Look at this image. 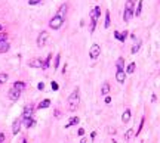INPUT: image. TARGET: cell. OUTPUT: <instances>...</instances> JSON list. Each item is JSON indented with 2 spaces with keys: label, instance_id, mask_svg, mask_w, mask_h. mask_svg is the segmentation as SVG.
<instances>
[{
  "label": "cell",
  "instance_id": "6da1fadb",
  "mask_svg": "<svg viewBox=\"0 0 160 143\" xmlns=\"http://www.w3.org/2000/svg\"><path fill=\"white\" fill-rule=\"evenodd\" d=\"M79 100H80V95H79V88H76L71 95L68 96V111H76L79 106Z\"/></svg>",
  "mask_w": 160,
  "mask_h": 143
},
{
  "label": "cell",
  "instance_id": "7a4b0ae2",
  "mask_svg": "<svg viewBox=\"0 0 160 143\" xmlns=\"http://www.w3.org/2000/svg\"><path fill=\"white\" fill-rule=\"evenodd\" d=\"M99 13H101V8L99 6H95L91 12V33H93L95 30V25H96V21L99 18Z\"/></svg>",
  "mask_w": 160,
  "mask_h": 143
},
{
  "label": "cell",
  "instance_id": "3957f363",
  "mask_svg": "<svg viewBox=\"0 0 160 143\" xmlns=\"http://www.w3.org/2000/svg\"><path fill=\"white\" fill-rule=\"evenodd\" d=\"M62 24H64V18L55 15V16L50 19V22H49V27H50L52 30H59V28L62 27Z\"/></svg>",
  "mask_w": 160,
  "mask_h": 143
},
{
  "label": "cell",
  "instance_id": "277c9868",
  "mask_svg": "<svg viewBox=\"0 0 160 143\" xmlns=\"http://www.w3.org/2000/svg\"><path fill=\"white\" fill-rule=\"evenodd\" d=\"M99 55H101V47H99V44H92L91 49H89V56H91V59H96Z\"/></svg>",
  "mask_w": 160,
  "mask_h": 143
},
{
  "label": "cell",
  "instance_id": "5b68a950",
  "mask_svg": "<svg viewBox=\"0 0 160 143\" xmlns=\"http://www.w3.org/2000/svg\"><path fill=\"white\" fill-rule=\"evenodd\" d=\"M47 37H49V34L46 33V31H42V33H40V35H39V38H37V46H39V47H43V46L46 44Z\"/></svg>",
  "mask_w": 160,
  "mask_h": 143
},
{
  "label": "cell",
  "instance_id": "8992f818",
  "mask_svg": "<svg viewBox=\"0 0 160 143\" xmlns=\"http://www.w3.org/2000/svg\"><path fill=\"white\" fill-rule=\"evenodd\" d=\"M19 96H21V91H18V90H15V88H11V90L8 91V98L11 100H18Z\"/></svg>",
  "mask_w": 160,
  "mask_h": 143
},
{
  "label": "cell",
  "instance_id": "52a82bcc",
  "mask_svg": "<svg viewBox=\"0 0 160 143\" xmlns=\"http://www.w3.org/2000/svg\"><path fill=\"white\" fill-rule=\"evenodd\" d=\"M33 112H34V108H33V105H27V106L24 108L23 117H24V118H31Z\"/></svg>",
  "mask_w": 160,
  "mask_h": 143
},
{
  "label": "cell",
  "instance_id": "ba28073f",
  "mask_svg": "<svg viewBox=\"0 0 160 143\" xmlns=\"http://www.w3.org/2000/svg\"><path fill=\"white\" fill-rule=\"evenodd\" d=\"M116 80H117L120 84H123L125 80H126V72L125 71H119V69H117V72H116Z\"/></svg>",
  "mask_w": 160,
  "mask_h": 143
},
{
  "label": "cell",
  "instance_id": "9c48e42d",
  "mask_svg": "<svg viewBox=\"0 0 160 143\" xmlns=\"http://www.w3.org/2000/svg\"><path fill=\"white\" fill-rule=\"evenodd\" d=\"M28 65L31 66V68H42L43 66V62H42V59H31L30 62H28Z\"/></svg>",
  "mask_w": 160,
  "mask_h": 143
},
{
  "label": "cell",
  "instance_id": "30bf717a",
  "mask_svg": "<svg viewBox=\"0 0 160 143\" xmlns=\"http://www.w3.org/2000/svg\"><path fill=\"white\" fill-rule=\"evenodd\" d=\"M21 130V120H15L13 121V125H12V133L13 134H18Z\"/></svg>",
  "mask_w": 160,
  "mask_h": 143
},
{
  "label": "cell",
  "instance_id": "8fae6325",
  "mask_svg": "<svg viewBox=\"0 0 160 143\" xmlns=\"http://www.w3.org/2000/svg\"><path fill=\"white\" fill-rule=\"evenodd\" d=\"M9 43L8 42H0V53H6L9 50Z\"/></svg>",
  "mask_w": 160,
  "mask_h": 143
},
{
  "label": "cell",
  "instance_id": "7c38bea8",
  "mask_svg": "<svg viewBox=\"0 0 160 143\" xmlns=\"http://www.w3.org/2000/svg\"><path fill=\"white\" fill-rule=\"evenodd\" d=\"M114 35H116V38H117V40H120V42H125L126 37H127V31H123V33H119V31H116Z\"/></svg>",
  "mask_w": 160,
  "mask_h": 143
},
{
  "label": "cell",
  "instance_id": "4fadbf2b",
  "mask_svg": "<svg viewBox=\"0 0 160 143\" xmlns=\"http://www.w3.org/2000/svg\"><path fill=\"white\" fill-rule=\"evenodd\" d=\"M12 88H15V90H18V91H24V88H25V83H23V81H16Z\"/></svg>",
  "mask_w": 160,
  "mask_h": 143
},
{
  "label": "cell",
  "instance_id": "5bb4252c",
  "mask_svg": "<svg viewBox=\"0 0 160 143\" xmlns=\"http://www.w3.org/2000/svg\"><path fill=\"white\" fill-rule=\"evenodd\" d=\"M79 117H73L71 120H70L67 124H65V128H68V127H71V125H76V124H79Z\"/></svg>",
  "mask_w": 160,
  "mask_h": 143
},
{
  "label": "cell",
  "instance_id": "9a60e30c",
  "mask_svg": "<svg viewBox=\"0 0 160 143\" xmlns=\"http://www.w3.org/2000/svg\"><path fill=\"white\" fill-rule=\"evenodd\" d=\"M50 106V100L49 99H45L43 102L39 103V109H45V108H49Z\"/></svg>",
  "mask_w": 160,
  "mask_h": 143
},
{
  "label": "cell",
  "instance_id": "2e32d148",
  "mask_svg": "<svg viewBox=\"0 0 160 143\" xmlns=\"http://www.w3.org/2000/svg\"><path fill=\"white\" fill-rule=\"evenodd\" d=\"M142 2H144V0H139V2H138V6H137V9L134 11V15H137V16L141 15V11H142Z\"/></svg>",
  "mask_w": 160,
  "mask_h": 143
},
{
  "label": "cell",
  "instance_id": "e0dca14e",
  "mask_svg": "<svg viewBox=\"0 0 160 143\" xmlns=\"http://www.w3.org/2000/svg\"><path fill=\"white\" fill-rule=\"evenodd\" d=\"M129 120H130V111L126 109L125 112H123V115H122V121H123V122H127Z\"/></svg>",
  "mask_w": 160,
  "mask_h": 143
},
{
  "label": "cell",
  "instance_id": "ac0fdd59",
  "mask_svg": "<svg viewBox=\"0 0 160 143\" xmlns=\"http://www.w3.org/2000/svg\"><path fill=\"white\" fill-rule=\"evenodd\" d=\"M65 12H67V5H62L61 8H59V11H58V16H61V18H64V15H65Z\"/></svg>",
  "mask_w": 160,
  "mask_h": 143
},
{
  "label": "cell",
  "instance_id": "d6986e66",
  "mask_svg": "<svg viewBox=\"0 0 160 143\" xmlns=\"http://www.w3.org/2000/svg\"><path fill=\"white\" fill-rule=\"evenodd\" d=\"M108 91H110V84H108V83H104L103 87H101V93L107 96V95H108Z\"/></svg>",
  "mask_w": 160,
  "mask_h": 143
},
{
  "label": "cell",
  "instance_id": "ffe728a7",
  "mask_svg": "<svg viewBox=\"0 0 160 143\" xmlns=\"http://www.w3.org/2000/svg\"><path fill=\"white\" fill-rule=\"evenodd\" d=\"M110 25H111V19H110V12L107 11V12H105V25H104V27H105V28H108Z\"/></svg>",
  "mask_w": 160,
  "mask_h": 143
},
{
  "label": "cell",
  "instance_id": "44dd1931",
  "mask_svg": "<svg viewBox=\"0 0 160 143\" xmlns=\"http://www.w3.org/2000/svg\"><path fill=\"white\" fill-rule=\"evenodd\" d=\"M50 58H52V53H49V55H47L46 61L43 62V66H42V69H47V68H49V62H50Z\"/></svg>",
  "mask_w": 160,
  "mask_h": 143
},
{
  "label": "cell",
  "instance_id": "7402d4cb",
  "mask_svg": "<svg viewBox=\"0 0 160 143\" xmlns=\"http://www.w3.org/2000/svg\"><path fill=\"white\" fill-rule=\"evenodd\" d=\"M24 121H25V127H33L34 125V120L33 118H24Z\"/></svg>",
  "mask_w": 160,
  "mask_h": 143
},
{
  "label": "cell",
  "instance_id": "603a6c76",
  "mask_svg": "<svg viewBox=\"0 0 160 143\" xmlns=\"http://www.w3.org/2000/svg\"><path fill=\"white\" fill-rule=\"evenodd\" d=\"M135 64H134V62H132V64H130V65L127 66V69H126V72H127V74H134V72H135Z\"/></svg>",
  "mask_w": 160,
  "mask_h": 143
},
{
  "label": "cell",
  "instance_id": "cb8c5ba5",
  "mask_svg": "<svg viewBox=\"0 0 160 143\" xmlns=\"http://www.w3.org/2000/svg\"><path fill=\"white\" fill-rule=\"evenodd\" d=\"M117 69L119 71H123V58H119V61H117Z\"/></svg>",
  "mask_w": 160,
  "mask_h": 143
},
{
  "label": "cell",
  "instance_id": "d4e9b609",
  "mask_svg": "<svg viewBox=\"0 0 160 143\" xmlns=\"http://www.w3.org/2000/svg\"><path fill=\"white\" fill-rule=\"evenodd\" d=\"M6 81H8V75H6V74H0V86L5 84Z\"/></svg>",
  "mask_w": 160,
  "mask_h": 143
},
{
  "label": "cell",
  "instance_id": "484cf974",
  "mask_svg": "<svg viewBox=\"0 0 160 143\" xmlns=\"http://www.w3.org/2000/svg\"><path fill=\"white\" fill-rule=\"evenodd\" d=\"M43 0H28V5L30 6H36V5H40Z\"/></svg>",
  "mask_w": 160,
  "mask_h": 143
},
{
  "label": "cell",
  "instance_id": "4316f807",
  "mask_svg": "<svg viewBox=\"0 0 160 143\" xmlns=\"http://www.w3.org/2000/svg\"><path fill=\"white\" fill-rule=\"evenodd\" d=\"M139 46H141V43H139V42H138L137 44H134V47H132V50H130V52H132V53H137L138 50H139Z\"/></svg>",
  "mask_w": 160,
  "mask_h": 143
},
{
  "label": "cell",
  "instance_id": "83f0119b",
  "mask_svg": "<svg viewBox=\"0 0 160 143\" xmlns=\"http://www.w3.org/2000/svg\"><path fill=\"white\" fill-rule=\"evenodd\" d=\"M132 134H134V130H127L125 134V140H129V137H130Z\"/></svg>",
  "mask_w": 160,
  "mask_h": 143
},
{
  "label": "cell",
  "instance_id": "f1b7e54d",
  "mask_svg": "<svg viewBox=\"0 0 160 143\" xmlns=\"http://www.w3.org/2000/svg\"><path fill=\"white\" fill-rule=\"evenodd\" d=\"M144 121H145V120L142 118V120H141V124H139V127H138V130H137V134H139V133H141V130H142V127H144Z\"/></svg>",
  "mask_w": 160,
  "mask_h": 143
},
{
  "label": "cell",
  "instance_id": "f546056e",
  "mask_svg": "<svg viewBox=\"0 0 160 143\" xmlns=\"http://www.w3.org/2000/svg\"><path fill=\"white\" fill-rule=\"evenodd\" d=\"M6 37H8L6 33H0V42H6Z\"/></svg>",
  "mask_w": 160,
  "mask_h": 143
},
{
  "label": "cell",
  "instance_id": "4dcf8cb0",
  "mask_svg": "<svg viewBox=\"0 0 160 143\" xmlns=\"http://www.w3.org/2000/svg\"><path fill=\"white\" fill-rule=\"evenodd\" d=\"M59 59H61V55H57V58H55V68H58V65H59Z\"/></svg>",
  "mask_w": 160,
  "mask_h": 143
},
{
  "label": "cell",
  "instance_id": "1f68e13d",
  "mask_svg": "<svg viewBox=\"0 0 160 143\" xmlns=\"http://www.w3.org/2000/svg\"><path fill=\"white\" fill-rule=\"evenodd\" d=\"M50 87H52V90H58V84L55 81H52V83H50Z\"/></svg>",
  "mask_w": 160,
  "mask_h": 143
},
{
  "label": "cell",
  "instance_id": "d6a6232c",
  "mask_svg": "<svg viewBox=\"0 0 160 143\" xmlns=\"http://www.w3.org/2000/svg\"><path fill=\"white\" fill-rule=\"evenodd\" d=\"M37 87H39V90H43V88H45V84H43V83H39Z\"/></svg>",
  "mask_w": 160,
  "mask_h": 143
},
{
  "label": "cell",
  "instance_id": "836d02e7",
  "mask_svg": "<svg viewBox=\"0 0 160 143\" xmlns=\"http://www.w3.org/2000/svg\"><path fill=\"white\" fill-rule=\"evenodd\" d=\"M3 140H5V134L0 133V143H3Z\"/></svg>",
  "mask_w": 160,
  "mask_h": 143
},
{
  "label": "cell",
  "instance_id": "e575fe53",
  "mask_svg": "<svg viewBox=\"0 0 160 143\" xmlns=\"http://www.w3.org/2000/svg\"><path fill=\"white\" fill-rule=\"evenodd\" d=\"M79 134L80 136H83V134H85V130H83V128H79Z\"/></svg>",
  "mask_w": 160,
  "mask_h": 143
},
{
  "label": "cell",
  "instance_id": "d590c367",
  "mask_svg": "<svg viewBox=\"0 0 160 143\" xmlns=\"http://www.w3.org/2000/svg\"><path fill=\"white\" fill-rule=\"evenodd\" d=\"M110 102H111V98H108V96H107V98H105V103H110Z\"/></svg>",
  "mask_w": 160,
  "mask_h": 143
},
{
  "label": "cell",
  "instance_id": "8d00e7d4",
  "mask_svg": "<svg viewBox=\"0 0 160 143\" xmlns=\"http://www.w3.org/2000/svg\"><path fill=\"white\" fill-rule=\"evenodd\" d=\"M23 143H27V140H25V139H23Z\"/></svg>",
  "mask_w": 160,
  "mask_h": 143
},
{
  "label": "cell",
  "instance_id": "74e56055",
  "mask_svg": "<svg viewBox=\"0 0 160 143\" xmlns=\"http://www.w3.org/2000/svg\"><path fill=\"white\" fill-rule=\"evenodd\" d=\"M2 30H3V27H2V25H0V31H2Z\"/></svg>",
  "mask_w": 160,
  "mask_h": 143
}]
</instances>
